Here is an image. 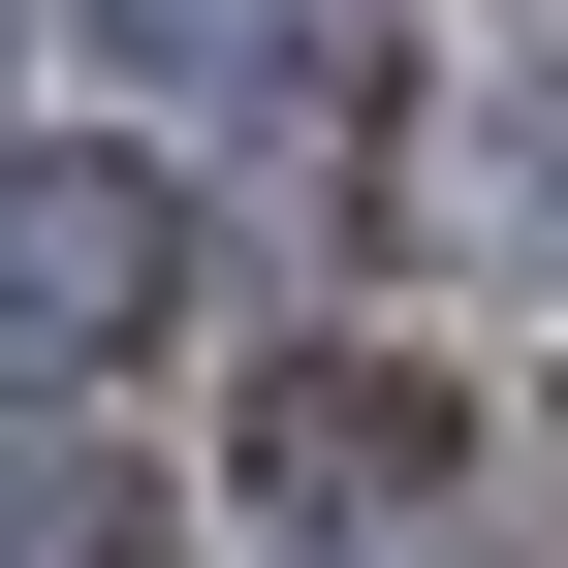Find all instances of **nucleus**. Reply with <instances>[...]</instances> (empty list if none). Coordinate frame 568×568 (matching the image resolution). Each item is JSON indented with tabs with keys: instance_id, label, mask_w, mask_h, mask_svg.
<instances>
[{
	"instance_id": "3",
	"label": "nucleus",
	"mask_w": 568,
	"mask_h": 568,
	"mask_svg": "<svg viewBox=\"0 0 568 568\" xmlns=\"http://www.w3.org/2000/svg\"><path fill=\"white\" fill-rule=\"evenodd\" d=\"M95 63H126V95H190V126H284V159H316L410 32H379V0H95Z\"/></svg>"
},
{
	"instance_id": "2",
	"label": "nucleus",
	"mask_w": 568,
	"mask_h": 568,
	"mask_svg": "<svg viewBox=\"0 0 568 568\" xmlns=\"http://www.w3.org/2000/svg\"><path fill=\"white\" fill-rule=\"evenodd\" d=\"M443 474H474V379H443V347H284V379L222 410V506H253L284 568H347V537H410Z\"/></svg>"
},
{
	"instance_id": "5",
	"label": "nucleus",
	"mask_w": 568,
	"mask_h": 568,
	"mask_svg": "<svg viewBox=\"0 0 568 568\" xmlns=\"http://www.w3.org/2000/svg\"><path fill=\"white\" fill-rule=\"evenodd\" d=\"M0 32H32V0H0Z\"/></svg>"
},
{
	"instance_id": "1",
	"label": "nucleus",
	"mask_w": 568,
	"mask_h": 568,
	"mask_svg": "<svg viewBox=\"0 0 568 568\" xmlns=\"http://www.w3.org/2000/svg\"><path fill=\"white\" fill-rule=\"evenodd\" d=\"M159 316H190V190L95 159V126H32L0 159V410H95Z\"/></svg>"
},
{
	"instance_id": "4",
	"label": "nucleus",
	"mask_w": 568,
	"mask_h": 568,
	"mask_svg": "<svg viewBox=\"0 0 568 568\" xmlns=\"http://www.w3.org/2000/svg\"><path fill=\"white\" fill-rule=\"evenodd\" d=\"M0 568H159V506H126V474H63V443H0Z\"/></svg>"
}]
</instances>
